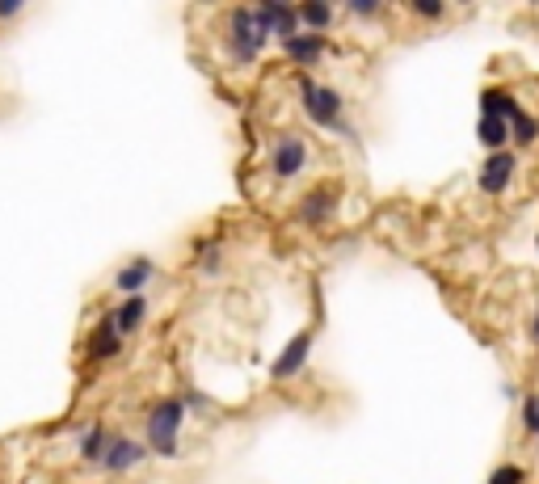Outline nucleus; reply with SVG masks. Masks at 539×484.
I'll return each instance as SVG.
<instances>
[{
  "mask_svg": "<svg viewBox=\"0 0 539 484\" xmlns=\"http://www.w3.org/2000/svg\"><path fill=\"white\" fill-rule=\"evenodd\" d=\"M182 417H185V404L177 396L169 400H156L147 409V442L156 455H177V430H182Z\"/></svg>",
  "mask_w": 539,
  "mask_h": 484,
  "instance_id": "nucleus-1",
  "label": "nucleus"
},
{
  "mask_svg": "<svg viewBox=\"0 0 539 484\" xmlns=\"http://www.w3.org/2000/svg\"><path fill=\"white\" fill-rule=\"evenodd\" d=\"M299 97H304V109H307V119L317 122V127H337V131H345L342 127V93L329 85H317V81H299Z\"/></svg>",
  "mask_w": 539,
  "mask_h": 484,
  "instance_id": "nucleus-2",
  "label": "nucleus"
},
{
  "mask_svg": "<svg viewBox=\"0 0 539 484\" xmlns=\"http://www.w3.org/2000/svg\"><path fill=\"white\" fill-rule=\"evenodd\" d=\"M228 47H232L236 63H253L261 55V47H266V34L258 30V17H253V9H232V17H228Z\"/></svg>",
  "mask_w": 539,
  "mask_h": 484,
  "instance_id": "nucleus-3",
  "label": "nucleus"
},
{
  "mask_svg": "<svg viewBox=\"0 0 539 484\" xmlns=\"http://www.w3.org/2000/svg\"><path fill=\"white\" fill-rule=\"evenodd\" d=\"M253 17H258V30L266 38H282V43H291V38L299 34V9H291V5L266 0L261 9H253Z\"/></svg>",
  "mask_w": 539,
  "mask_h": 484,
  "instance_id": "nucleus-4",
  "label": "nucleus"
},
{
  "mask_svg": "<svg viewBox=\"0 0 539 484\" xmlns=\"http://www.w3.org/2000/svg\"><path fill=\"white\" fill-rule=\"evenodd\" d=\"M307 165V144L299 139V135H279V144H274V152H270V169H274V177H282V182H291V177H299Z\"/></svg>",
  "mask_w": 539,
  "mask_h": 484,
  "instance_id": "nucleus-5",
  "label": "nucleus"
},
{
  "mask_svg": "<svg viewBox=\"0 0 539 484\" xmlns=\"http://www.w3.org/2000/svg\"><path fill=\"white\" fill-rule=\"evenodd\" d=\"M515 169H518V160H515V152L506 147V152H489L485 157V165H480V190L485 194H506V185L515 182Z\"/></svg>",
  "mask_w": 539,
  "mask_h": 484,
  "instance_id": "nucleus-6",
  "label": "nucleus"
},
{
  "mask_svg": "<svg viewBox=\"0 0 539 484\" xmlns=\"http://www.w3.org/2000/svg\"><path fill=\"white\" fill-rule=\"evenodd\" d=\"M307 354H312V333L304 328V333H295V337L287 341V350L274 358L270 375H274V379H295L307 366Z\"/></svg>",
  "mask_w": 539,
  "mask_h": 484,
  "instance_id": "nucleus-7",
  "label": "nucleus"
},
{
  "mask_svg": "<svg viewBox=\"0 0 539 484\" xmlns=\"http://www.w3.org/2000/svg\"><path fill=\"white\" fill-rule=\"evenodd\" d=\"M333 211H337V185H317V190L304 194V203H299V219L320 228V223H329Z\"/></svg>",
  "mask_w": 539,
  "mask_h": 484,
  "instance_id": "nucleus-8",
  "label": "nucleus"
},
{
  "mask_svg": "<svg viewBox=\"0 0 539 484\" xmlns=\"http://www.w3.org/2000/svg\"><path fill=\"white\" fill-rule=\"evenodd\" d=\"M480 119H502V122H515L523 119V106L510 89H485L480 93Z\"/></svg>",
  "mask_w": 539,
  "mask_h": 484,
  "instance_id": "nucleus-9",
  "label": "nucleus"
},
{
  "mask_svg": "<svg viewBox=\"0 0 539 484\" xmlns=\"http://www.w3.org/2000/svg\"><path fill=\"white\" fill-rule=\"evenodd\" d=\"M118 350H123V333H118V320H114V312H110L98 328H93V341H89V358H93V363H106V358H114Z\"/></svg>",
  "mask_w": 539,
  "mask_h": 484,
  "instance_id": "nucleus-10",
  "label": "nucleus"
},
{
  "mask_svg": "<svg viewBox=\"0 0 539 484\" xmlns=\"http://www.w3.org/2000/svg\"><path fill=\"white\" fill-rule=\"evenodd\" d=\"M139 460H144V447H139L135 438H114L110 451H106V460H101V468H106V472H127V468H135Z\"/></svg>",
  "mask_w": 539,
  "mask_h": 484,
  "instance_id": "nucleus-11",
  "label": "nucleus"
},
{
  "mask_svg": "<svg viewBox=\"0 0 539 484\" xmlns=\"http://www.w3.org/2000/svg\"><path fill=\"white\" fill-rule=\"evenodd\" d=\"M282 51L291 55L295 63H304V68H312V63L325 55V34H295L291 43H282Z\"/></svg>",
  "mask_w": 539,
  "mask_h": 484,
  "instance_id": "nucleus-12",
  "label": "nucleus"
},
{
  "mask_svg": "<svg viewBox=\"0 0 539 484\" xmlns=\"http://www.w3.org/2000/svg\"><path fill=\"white\" fill-rule=\"evenodd\" d=\"M152 279V261H147V257H135V261H127L123 270H118V290H123V295H144V282Z\"/></svg>",
  "mask_w": 539,
  "mask_h": 484,
  "instance_id": "nucleus-13",
  "label": "nucleus"
},
{
  "mask_svg": "<svg viewBox=\"0 0 539 484\" xmlns=\"http://www.w3.org/2000/svg\"><path fill=\"white\" fill-rule=\"evenodd\" d=\"M110 442H114L110 430H106L101 422H93V425L85 430V438H80V460L101 463V460H106V451H110Z\"/></svg>",
  "mask_w": 539,
  "mask_h": 484,
  "instance_id": "nucleus-14",
  "label": "nucleus"
},
{
  "mask_svg": "<svg viewBox=\"0 0 539 484\" xmlns=\"http://www.w3.org/2000/svg\"><path fill=\"white\" fill-rule=\"evenodd\" d=\"M477 139L489 147V152H506V144H515V131H510V122H502V119H480Z\"/></svg>",
  "mask_w": 539,
  "mask_h": 484,
  "instance_id": "nucleus-15",
  "label": "nucleus"
},
{
  "mask_svg": "<svg viewBox=\"0 0 539 484\" xmlns=\"http://www.w3.org/2000/svg\"><path fill=\"white\" fill-rule=\"evenodd\" d=\"M144 316H147V299L144 295H127L123 303H118V312H114V320H118V333H135V328L144 325Z\"/></svg>",
  "mask_w": 539,
  "mask_h": 484,
  "instance_id": "nucleus-16",
  "label": "nucleus"
},
{
  "mask_svg": "<svg viewBox=\"0 0 539 484\" xmlns=\"http://www.w3.org/2000/svg\"><path fill=\"white\" fill-rule=\"evenodd\" d=\"M329 22H333V9H329V5H320V0H312V5H299V25H307L312 34L329 30Z\"/></svg>",
  "mask_w": 539,
  "mask_h": 484,
  "instance_id": "nucleus-17",
  "label": "nucleus"
},
{
  "mask_svg": "<svg viewBox=\"0 0 539 484\" xmlns=\"http://www.w3.org/2000/svg\"><path fill=\"white\" fill-rule=\"evenodd\" d=\"M510 131H515V144H518V147H535V139H539V119L523 114V119L510 122Z\"/></svg>",
  "mask_w": 539,
  "mask_h": 484,
  "instance_id": "nucleus-18",
  "label": "nucleus"
},
{
  "mask_svg": "<svg viewBox=\"0 0 539 484\" xmlns=\"http://www.w3.org/2000/svg\"><path fill=\"white\" fill-rule=\"evenodd\" d=\"M489 484H527V472L518 463H502L497 472H489Z\"/></svg>",
  "mask_w": 539,
  "mask_h": 484,
  "instance_id": "nucleus-19",
  "label": "nucleus"
},
{
  "mask_svg": "<svg viewBox=\"0 0 539 484\" xmlns=\"http://www.w3.org/2000/svg\"><path fill=\"white\" fill-rule=\"evenodd\" d=\"M523 425H527L531 434H539V396L523 400Z\"/></svg>",
  "mask_w": 539,
  "mask_h": 484,
  "instance_id": "nucleus-20",
  "label": "nucleus"
},
{
  "mask_svg": "<svg viewBox=\"0 0 539 484\" xmlns=\"http://www.w3.org/2000/svg\"><path fill=\"white\" fill-rule=\"evenodd\" d=\"M413 13H417V17H430V22H439L447 9H442V5H434V0H413Z\"/></svg>",
  "mask_w": 539,
  "mask_h": 484,
  "instance_id": "nucleus-21",
  "label": "nucleus"
},
{
  "mask_svg": "<svg viewBox=\"0 0 539 484\" xmlns=\"http://www.w3.org/2000/svg\"><path fill=\"white\" fill-rule=\"evenodd\" d=\"M350 13H358V17H375L380 5H375V0H350Z\"/></svg>",
  "mask_w": 539,
  "mask_h": 484,
  "instance_id": "nucleus-22",
  "label": "nucleus"
},
{
  "mask_svg": "<svg viewBox=\"0 0 539 484\" xmlns=\"http://www.w3.org/2000/svg\"><path fill=\"white\" fill-rule=\"evenodd\" d=\"M17 13H22V5H17V0H5V5H0V17H17Z\"/></svg>",
  "mask_w": 539,
  "mask_h": 484,
  "instance_id": "nucleus-23",
  "label": "nucleus"
},
{
  "mask_svg": "<svg viewBox=\"0 0 539 484\" xmlns=\"http://www.w3.org/2000/svg\"><path fill=\"white\" fill-rule=\"evenodd\" d=\"M531 337H535V346H539V316L531 320Z\"/></svg>",
  "mask_w": 539,
  "mask_h": 484,
  "instance_id": "nucleus-24",
  "label": "nucleus"
},
{
  "mask_svg": "<svg viewBox=\"0 0 539 484\" xmlns=\"http://www.w3.org/2000/svg\"><path fill=\"white\" fill-rule=\"evenodd\" d=\"M535 249H539V236H535Z\"/></svg>",
  "mask_w": 539,
  "mask_h": 484,
  "instance_id": "nucleus-25",
  "label": "nucleus"
}]
</instances>
